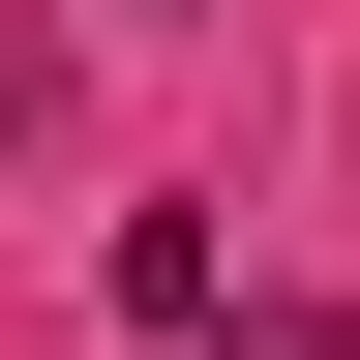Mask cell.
Returning <instances> with one entry per match:
<instances>
[{
	"instance_id": "1",
	"label": "cell",
	"mask_w": 360,
	"mask_h": 360,
	"mask_svg": "<svg viewBox=\"0 0 360 360\" xmlns=\"http://www.w3.org/2000/svg\"><path fill=\"white\" fill-rule=\"evenodd\" d=\"M210 360H360V300H240V330H210Z\"/></svg>"
}]
</instances>
